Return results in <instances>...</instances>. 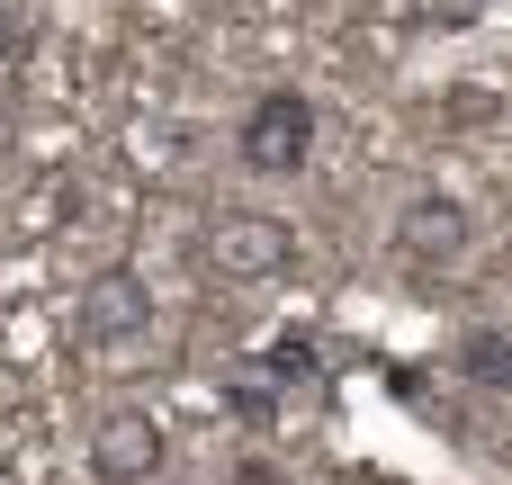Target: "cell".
<instances>
[{
  "instance_id": "3957f363",
  "label": "cell",
  "mask_w": 512,
  "mask_h": 485,
  "mask_svg": "<svg viewBox=\"0 0 512 485\" xmlns=\"http://www.w3.org/2000/svg\"><path fill=\"white\" fill-rule=\"evenodd\" d=\"M468 243H477V207H468V198L423 189V198L396 207V261H405V270H459Z\"/></svg>"
},
{
  "instance_id": "5b68a950",
  "label": "cell",
  "mask_w": 512,
  "mask_h": 485,
  "mask_svg": "<svg viewBox=\"0 0 512 485\" xmlns=\"http://www.w3.org/2000/svg\"><path fill=\"white\" fill-rule=\"evenodd\" d=\"M162 459H171V432H162L144 405H108V414L90 423V477L99 485H153Z\"/></svg>"
},
{
  "instance_id": "52a82bcc",
  "label": "cell",
  "mask_w": 512,
  "mask_h": 485,
  "mask_svg": "<svg viewBox=\"0 0 512 485\" xmlns=\"http://www.w3.org/2000/svg\"><path fill=\"white\" fill-rule=\"evenodd\" d=\"M252 369H261L270 387H297V378H315V369H324V351H315V333H306V324H288V333H279Z\"/></svg>"
},
{
  "instance_id": "9c48e42d",
  "label": "cell",
  "mask_w": 512,
  "mask_h": 485,
  "mask_svg": "<svg viewBox=\"0 0 512 485\" xmlns=\"http://www.w3.org/2000/svg\"><path fill=\"white\" fill-rule=\"evenodd\" d=\"M36 54V18H27V0H0V63H27Z\"/></svg>"
},
{
  "instance_id": "6da1fadb",
  "label": "cell",
  "mask_w": 512,
  "mask_h": 485,
  "mask_svg": "<svg viewBox=\"0 0 512 485\" xmlns=\"http://www.w3.org/2000/svg\"><path fill=\"white\" fill-rule=\"evenodd\" d=\"M315 135H324V108H315L297 81H270V90L243 108V126H234V162L261 171V180H297V171L315 162Z\"/></svg>"
},
{
  "instance_id": "8992f818",
  "label": "cell",
  "mask_w": 512,
  "mask_h": 485,
  "mask_svg": "<svg viewBox=\"0 0 512 485\" xmlns=\"http://www.w3.org/2000/svg\"><path fill=\"white\" fill-rule=\"evenodd\" d=\"M459 378L486 387V396H512V333H495V324L459 333Z\"/></svg>"
},
{
  "instance_id": "7a4b0ae2",
  "label": "cell",
  "mask_w": 512,
  "mask_h": 485,
  "mask_svg": "<svg viewBox=\"0 0 512 485\" xmlns=\"http://www.w3.org/2000/svg\"><path fill=\"white\" fill-rule=\"evenodd\" d=\"M198 261L225 288H270V279L297 270V225L288 216H261V207H216L207 234H198Z\"/></svg>"
},
{
  "instance_id": "30bf717a",
  "label": "cell",
  "mask_w": 512,
  "mask_h": 485,
  "mask_svg": "<svg viewBox=\"0 0 512 485\" xmlns=\"http://www.w3.org/2000/svg\"><path fill=\"white\" fill-rule=\"evenodd\" d=\"M234 485H279V468H270V459H252V468H234Z\"/></svg>"
},
{
  "instance_id": "277c9868",
  "label": "cell",
  "mask_w": 512,
  "mask_h": 485,
  "mask_svg": "<svg viewBox=\"0 0 512 485\" xmlns=\"http://www.w3.org/2000/svg\"><path fill=\"white\" fill-rule=\"evenodd\" d=\"M72 333H81L90 351H108V342H144V333H153V279H144L135 261H108V270L81 288Z\"/></svg>"
},
{
  "instance_id": "ba28073f",
  "label": "cell",
  "mask_w": 512,
  "mask_h": 485,
  "mask_svg": "<svg viewBox=\"0 0 512 485\" xmlns=\"http://www.w3.org/2000/svg\"><path fill=\"white\" fill-rule=\"evenodd\" d=\"M225 414H234V423H261V432H270V414H279V387H270L261 369H234V378H225Z\"/></svg>"
}]
</instances>
